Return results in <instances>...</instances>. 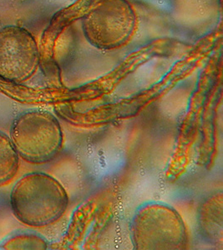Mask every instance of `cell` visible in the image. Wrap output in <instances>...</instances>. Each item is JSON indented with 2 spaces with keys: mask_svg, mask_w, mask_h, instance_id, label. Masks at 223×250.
<instances>
[{
  "mask_svg": "<svg viewBox=\"0 0 223 250\" xmlns=\"http://www.w3.org/2000/svg\"><path fill=\"white\" fill-rule=\"evenodd\" d=\"M69 204L62 184L48 173H26L15 183L10 205L15 218L29 227L54 225L66 213Z\"/></svg>",
  "mask_w": 223,
  "mask_h": 250,
  "instance_id": "obj_1",
  "label": "cell"
},
{
  "mask_svg": "<svg viewBox=\"0 0 223 250\" xmlns=\"http://www.w3.org/2000/svg\"><path fill=\"white\" fill-rule=\"evenodd\" d=\"M131 234L135 250H179L188 245L183 218L176 208L164 203L141 205L132 219Z\"/></svg>",
  "mask_w": 223,
  "mask_h": 250,
  "instance_id": "obj_2",
  "label": "cell"
},
{
  "mask_svg": "<svg viewBox=\"0 0 223 250\" xmlns=\"http://www.w3.org/2000/svg\"><path fill=\"white\" fill-rule=\"evenodd\" d=\"M9 134L20 158L34 165L50 162L63 146L61 125L49 111L30 109L21 113L12 124Z\"/></svg>",
  "mask_w": 223,
  "mask_h": 250,
  "instance_id": "obj_3",
  "label": "cell"
},
{
  "mask_svg": "<svg viewBox=\"0 0 223 250\" xmlns=\"http://www.w3.org/2000/svg\"><path fill=\"white\" fill-rule=\"evenodd\" d=\"M223 194H214L202 203L198 214L201 233L216 245L223 244Z\"/></svg>",
  "mask_w": 223,
  "mask_h": 250,
  "instance_id": "obj_4",
  "label": "cell"
},
{
  "mask_svg": "<svg viewBox=\"0 0 223 250\" xmlns=\"http://www.w3.org/2000/svg\"><path fill=\"white\" fill-rule=\"evenodd\" d=\"M20 158L9 136L0 131V187L8 185L16 176Z\"/></svg>",
  "mask_w": 223,
  "mask_h": 250,
  "instance_id": "obj_5",
  "label": "cell"
},
{
  "mask_svg": "<svg viewBox=\"0 0 223 250\" xmlns=\"http://www.w3.org/2000/svg\"><path fill=\"white\" fill-rule=\"evenodd\" d=\"M48 248L49 244L43 236L29 231L12 233L0 244V250H45Z\"/></svg>",
  "mask_w": 223,
  "mask_h": 250,
  "instance_id": "obj_6",
  "label": "cell"
}]
</instances>
